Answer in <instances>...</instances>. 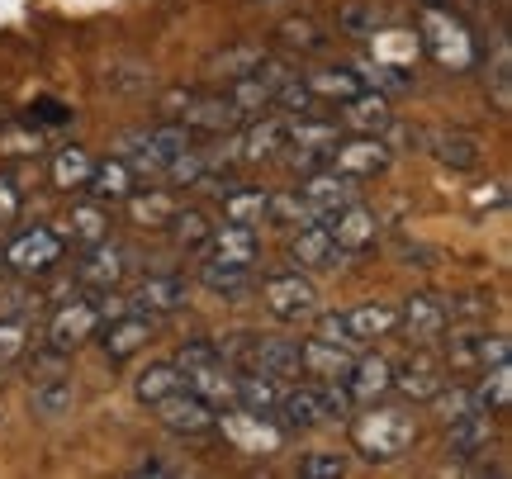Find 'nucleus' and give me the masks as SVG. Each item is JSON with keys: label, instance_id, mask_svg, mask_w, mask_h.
<instances>
[{"label": "nucleus", "instance_id": "412c9836", "mask_svg": "<svg viewBox=\"0 0 512 479\" xmlns=\"http://www.w3.org/2000/svg\"><path fill=\"white\" fill-rule=\"evenodd\" d=\"M498 442V413H465L456 423H446V446L456 461H475V456H489V446Z\"/></svg>", "mask_w": 512, "mask_h": 479}, {"label": "nucleus", "instance_id": "4d7b16f0", "mask_svg": "<svg viewBox=\"0 0 512 479\" xmlns=\"http://www.w3.org/2000/svg\"><path fill=\"white\" fill-rule=\"evenodd\" d=\"M422 5H446V0H422Z\"/></svg>", "mask_w": 512, "mask_h": 479}, {"label": "nucleus", "instance_id": "de8ad7c7", "mask_svg": "<svg viewBox=\"0 0 512 479\" xmlns=\"http://www.w3.org/2000/svg\"><path fill=\"white\" fill-rule=\"evenodd\" d=\"M313 91H309V81L304 76H290L280 91H275V100H271V110H285V114H313Z\"/></svg>", "mask_w": 512, "mask_h": 479}, {"label": "nucleus", "instance_id": "1a4fd4ad", "mask_svg": "<svg viewBox=\"0 0 512 479\" xmlns=\"http://www.w3.org/2000/svg\"><path fill=\"white\" fill-rule=\"evenodd\" d=\"M128 276H133V252L119 247V242H110V238L86 247V257L76 266V285L91 290V295H110V290H119Z\"/></svg>", "mask_w": 512, "mask_h": 479}, {"label": "nucleus", "instance_id": "cd10ccee", "mask_svg": "<svg viewBox=\"0 0 512 479\" xmlns=\"http://www.w3.org/2000/svg\"><path fill=\"white\" fill-rule=\"evenodd\" d=\"M242 370L271 375V380H299V342H280V337H256L252 356Z\"/></svg>", "mask_w": 512, "mask_h": 479}, {"label": "nucleus", "instance_id": "603ef678", "mask_svg": "<svg viewBox=\"0 0 512 479\" xmlns=\"http://www.w3.org/2000/svg\"><path fill=\"white\" fill-rule=\"evenodd\" d=\"M337 24H342V29H347V34H375V29H380L384 19H380V10H366V5H347V10H342V15H337Z\"/></svg>", "mask_w": 512, "mask_h": 479}, {"label": "nucleus", "instance_id": "49530a36", "mask_svg": "<svg viewBox=\"0 0 512 479\" xmlns=\"http://www.w3.org/2000/svg\"><path fill=\"white\" fill-rule=\"evenodd\" d=\"M147 86H152V72H147L143 62H114V67H105V91L138 95Z\"/></svg>", "mask_w": 512, "mask_h": 479}, {"label": "nucleus", "instance_id": "5fc2aeb1", "mask_svg": "<svg viewBox=\"0 0 512 479\" xmlns=\"http://www.w3.org/2000/svg\"><path fill=\"white\" fill-rule=\"evenodd\" d=\"M29 314V295L24 290H0V318H24Z\"/></svg>", "mask_w": 512, "mask_h": 479}, {"label": "nucleus", "instance_id": "a19ab883", "mask_svg": "<svg viewBox=\"0 0 512 479\" xmlns=\"http://www.w3.org/2000/svg\"><path fill=\"white\" fill-rule=\"evenodd\" d=\"M275 38L290 48V53H323L328 48V34H323V24L309 15H290L280 29H275Z\"/></svg>", "mask_w": 512, "mask_h": 479}, {"label": "nucleus", "instance_id": "3c124183", "mask_svg": "<svg viewBox=\"0 0 512 479\" xmlns=\"http://www.w3.org/2000/svg\"><path fill=\"white\" fill-rule=\"evenodd\" d=\"M24 119L38 124V129H62V124H72L76 114H72V105H62V100H34V105L24 110Z\"/></svg>", "mask_w": 512, "mask_h": 479}, {"label": "nucleus", "instance_id": "9b49d317", "mask_svg": "<svg viewBox=\"0 0 512 479\" xmlns=\"http://www.w3.org/2000/svg\"><path fill=\"white\" fill-rule=\"evenodd\" d=\"M100 323H105V314H100V295H81L72 299V304H57L53 323H48V347H57L62 356H72L76 347H86L95 332H100Z\"/></svg>", "mask_w": 512, "mask_h": 479}, {"label": "nucleus", "instance_id": "2eb2a0df", "mask_svg": "<svg viewBox=\"0 0 512 479\" xmlns=\"http://www.w3.org/2000/svg\"><path fill=\"white\" fill-rule=\"evenodd\" d=\"M451 380V370L441 361L437 351L418 347L403 366H394V394H403L408 404H432L437 399V389Z\"/></svg>", "mask_w": 512, "mask_h": 479}, {"label": "nucleus", "instance_id": "dca6fc26", "mask_svg": "<svg viewBox=\"0 0 512 479\" xmlns=\"http://www.w3.org/2000/svg\"><path fill=\"white\" fill-rule=\"evenodd\" d=\"M337 124L328 119H290V133H285V152H290L294 166H304V171H318V166L332 162V148H337Z\"/></svg>", "mask_w": 512, "mask_h": 479}, {"label": "nucleus", "instance_id": "f704fd0d", "mask_svg": "<svg viewBox=\"0 0 512 479\" xmlns=\"http://www.w3.org/2000/svg\"><path fill=\"white\" fill-rule=\"evenodd\" d=\"M176 389H185V375L176 361H152L147 370H138V380H133V394H138V404H157V399H166V394H176Z\"/></svg>", "mask_w": 512, "mask_h": 479}, {"label": "nucleus", "instance_id": "7ed1b4c3", "mask_svg": "<svg viewBox=\"0 0 512 479\" xmlns=\"http://www.w3.org/2000/svg\"><path fill=\"white\" fill-rule=\"evenodd\" d=\"M422 427L408 408H389V404H366V418H351V446L366 456L370 465H389L408 456L418 446Z\"/></svg>", "mask_w": 512, "mask_h": 479}, {"label": "nucleus", "instance_id": "a18cd8bd", "mask_svg": "<svg viewBox=\"0 0 512 479\" xmlns=\"http://www.w3.org/2000/svg\"><path fill=\"white\" fill-rule=\"evenodd\" d=\"M0 143H5L10 157H38V152H43V129L19 114V119H10V124L0 129Z\"/></svg>", "mask_w": 512, "mask_h": 479}, {"label": "nucleus", "instance_id": "c756f323", "mask_svg": "<svg viewBox=\"0 0 512 479\" xmlns=\"http://www.w3.org/2000/svg\"><path fill=\"white\" fill-rule=\"evenodd\" d=\"M76 404V385L57 370V375H43L34 389H29V408H34V418L43 423H57V418H67Z\"/></svg>", "mask_w": 512, "mask_h": 479}, {"label": "nucleus", "instance_id": "6ab92c4d", "mask_svg": "<svg viewBox=\"0 0 512 479\" xmlns=\"http://www.w3.org/2000/svg\"><path fill=\"white\" fill-rule=\"evenodd\" d=\"M100 351H105V361L110 366H124V361H133L138 351L152 342V318H143V314H114V318H105L100 323Z\"/></svg>", "mask_w": 512, "mask_h": 479}, {"label": "nucleus", "instance_id": "4468645a", "mask_svg": "<svg viewBox=\"0 0 512 479\" xmlns=\"http://www.w3.org/2000/svg\"><path fill=\"white\" fill-rule=\"evenodd\" d=\"M285 257H290L294 271H337L347 266V252L332 242L328 223H304V228H290V242H285Z\"/></svg>", "mask_w": 512, "mask_h": 479}, {"label": "nucleus", "instance_id": "8fccbe9b", "mask_svg": "<svg viewBox=\"0 0 512 479\" xmlns=\"http://www.w3.org/2000/svg\"><path fill=\"white\" fill-rule=\"evenodd\" d=\"M24 347H29V328H24V318H0V366L19 361Z\"/></svg>", "mask_w": 512, "mask_h": 479}, {"label": "nucleus", "instance_id": "bb28decb", "mask_svg": "<svg viewBox=\"0 0 512 479\" xmlns=\"http://www.w3.org/2000/svg\"><path fill=\"white\" fill-rule=\"evenodd\" d=\"M181 124L190 133H204V138H219V133L242 129V114L228 105V95H204V100H190L181 110Z\"/></svg>", "mask_w": 512, "mask_h": 479}, {"label": "nucleus", "instance_id": "39448f33", "mask_svg": "<svg viewBox=\"0 0 512 479\" xmlns=\"http://www.w3.org/2000/svg\"><path fill=\"white\" fill-rule=\"evenodd\" d=\"M214 432H223V442L233 446L238 456H275L280 446H285V427L275 423L271 413H252V408H223Z\"/></svg>", "mask_w": 512, "mask_h": 479}, {"label": "nucleus", "instance_id": "0eeeda50", "mask_svg": "<svg viewBox=\"0 0 512 479\" xmlns=\"http://www.w3.org/2000/svg\"><path fill=\"white\" fill-rule=\"evenodd\" d=\"M62 252H67L62 233H53V228H24V233H15L5 242V271L15 280H38L62 261Z\"/></svg>", "mask_w": 512, "mask_h": 479}, {"label": "nucleus", "instance_id": "c85d7f7f", "mask_svg": "<svg viewBox=\"0 0 512 479\" xmlns=\"http://www.w3.org/2000/svg\"><path fill=\"white\" fill-rule=\"evenodd\" d=\"M427 152L437 157L441 166H451V171H475L484 162V143H479L475 133L465 129H441L427 138Z\"/></svg>", "mask_w": 512, "mask_h": 479}, {"label": "nucleus", "instance_id": "6e6552de", "mask_svg": "<svg viewBox=\"0 0 512 479\" xmlns=\"http://www.w3.org/2000/svg\"><path fill=\"white\" fill-rule=\"evenodd\" d=\"M512 347L503 332H489V328H465L460 323V332H451V342H446V370L451 375H479V370H489L494 361H508Z\"/></svg>", "mask_w": 512, "mask_h": 479}, {"label": "nucleus", "instance_id": "c03bdc74", "mask_svg": "<svg viewBox=\"0 0 512 479\" xmlns=\"http://www.w3.org/2000/svg\"><path fill=\"white\" fill-rule=\"evenodd\" d=\"M489 95H494V110L498 114H512V53H508V38H498V48H494Z\"/></svg>", "mask_w": 512, "mask_h": 479}, {"label": "nucleus", "instance_id": "13d9d810", "mask_svg": "<svg viewBox=\"0 0 512 479\" xmlns=\"http://www.w3.org/2000/svg\"><path fill=\"white\" fill-rule=\"evenodd\" d=\"M0 110H5V95H0Z\"/></svg>", "mask_w": 512, "mask_h": 479}, {"label": "nucleus", "instance_id": "a211bd4d", "mask_svg": "<svg viewBox=\"0 0 512 479\" xmlns=\"http://www.w3.org/2000/svg\"><path fill=\"white\" fill-rule=\"evenodd\" d=\"M275 423L285 432H313V427L332 423L328 418V385H294L280 389V404H275Z\"/></svg>", "mask_w": 512, "mask_h": 479}, {"label": "nucleus", "instance_id": "20e7f679", "mask_svg": "<svg viewBox=\"0 0 512 479\" xmlns=\"http://www.w3.org/2000/svg\"><path fill=\"white\" fill-rule=\"evenodd\" d=\"M124 148H128V166L138 176H162L166 162H176L185 148H195V133L185 129L181 119H162V124H152L143 133H128Z\"/></svg>", "mask_w": 512, "mask_h": 479}, {"label": "nucleus", "instance_id": "4be33fe9", "mask_svg": "<svg viewBox=\"0 0 512 479\" xmlns=\"http://www.w3.org/2000/svg\"><path fill=\"white\" fill-rule=\"evenodd\" d=\"M342 389L351 394V404H380L384 394H394V366L384 361L380 351L356 356V361H351V370L342 375Z\"/></svg>", "mask_w": 512, "mask_h": 479}, {"label": "nucleus", "instance_id": "f257e3e1", "mask_svg": "<svg viewBox=\"0 0 512 479\" xmlns=\"http://www.w3.org/2000/svg\"><path fill=\"white\" fill-rule=\"evenodd\" d=\"M256 257H261L256 228L223 223V228H214L200 247V280L214 290V295H242V290L252 285Z\"/></svg>", "mask_w": 512, "mask_h": 479}, {"label": "nucleus", "instance_id": "aec40b11", "mask_svg": "<svg viewBox=\"0 0 512 479\" xmlns=\"http://www.w3.org/2000/svg\"><path fill=\"white\" fill-rule=\"evenodd\" d=\"M328 233H332V242H337L347 257H361V252H370V247L380 242V219H375V209H366V204L351 200L328 219Z\"/></svg>", "mask_w": 512, "mask_h": 479}, {"label": "nucleus", "instance_id": "2f4dec72", "mask_svg": "<svg viewBox=\"0 0 512 479\" xmlns=\"http://www.w3.org/2000/svg\"><path fill=\"white\" fill-rule=\"evenodd\" d=\"M223 223H242V228H261L266 223V204H271V190L261 185H233L223 190Z\"/></svg>", "mask_w": 512, "mask_h": 479}, {"label": "nucleus", "instance_id": "9d476101", "mask_svg": "<svg viewBox=\"0 0 512 479\" xmlns=\"http://www.w3.org/2000/svg\"><path fill=\"white\" fill-rule=\"evenodd\" d=\"M190 304V280L176 276V271H162V276H143L133 290H128L124 309L128 314H143V318H166V314H181Z\"/></svg>", "mask_w": 512, "mask_h": 479}, {"label": "nucleus", "instance_id": "79ce46f5", "mask_svg": "<svg viewBox=\"0 0 512 479\" xmlns=\"http://www.w3.org/2000/svg\"><path fill=\"white\" fill-rule=\"evenodd\" d=\"M266 223L275 228H304V223H323L313 214L299 190H271V204H266Z\"/></svg>", "mask_w": 512, "mask_h": 479}, {"label": "nucleus", "instance_id": "c9c22d12", "mask_svg": "<svg viewBox=\"0 0 512 479\" xmlns=\"http://www.w3.org/2000/svg\"><path fill=\"white\" fill-rule=\"evenodd\" d=\"M470 389H475V404L479 408H489V413H498V418H503V413H508V404H512V366H508V361H494L489 370H479V380Z\"/></svg>", "mask_w": 512, "mask_h": 479}, {"label": "nucleus", "instance_id": "a878e982", "mask_svg": "<svg viewBox=\"0 0 512 479\" xmlns=\"http://www.w3.org/2000/svg\"><path fill=\"white\" fill-rule=\"evenodd\" d=\"M133 190H138V171L128 166V157H105V162L91 166L86 195H91L95 204H124Z\"/></svg>", "mask_w": 512, "mask_h": 479}, {"label": "nucleus", "instance_id": "6e6d98bb", "mask_svg": "<svg viewBox=\"0 0 512 479\" xmlns=\"http://www.w3.org/2000/svg\"><path fill=\"white\" fill-rule=\"evenodd\" d=\"M133 475H171V465H162V461H143V465H133Z\"/></svg>", "mask_w": 512, "mask_h": 479}, {"label": "nucleus", "instance_id": "423d86ee", "mask_svg": "<svg viewBox=\"0 0 512 479\" xmlns=\"http://www.w3.org/2000/svg\"><path fill=\"white\" fill-rule=\"evenodd\" d=\"M261 304L275 323H313L318 314V285L304 271H275L261 280Z\"/></svg>", "mask_w": 512, "mask_h": 479}, {"label": "nucleus", "instance_id": "37998d69", "mask_svg": "<svg viewBox=\"0 0 512 479\" xmlns=\"http://www.w3.org/2000/svg\"><path fill=\"white\" fill-rule=\"evenodd\" d=\"M166 228H171V238H176V247H185V252H200L204 238L214 233V219H209L204 209H176Z\"/></svg>", "mask_w": 512, "mask_h": 479}, {"label": "nucleus", "instance_id": "5701e85b", "mask_svg": "<svg viewBox=\"0 0 512 479\" xmlns=\"http://www.w3.org/2000/svg\"><path fill=\"white\" fill-rule=\"evenodd\" d=\"M299 195H304V204H309L318 219L328 223L342 204L356 200V181H351V176H342V171H332V166H318V171H309V176H304V190H299Z\"/></svg>", "mask_w": 512, "mask_h": 479}, {"label": "nucleus", "instance_id": "393cba45", "mask_svg": "<svg viewBox=\"0 0 512 479\" xmlns=\"http://www.w3.org/2000/svg\"><path fill=\"white\" fill-rule=\"evenodd\" d=\"M285 133H290V119L285 114H256L242 124V138H238V162H266L275 152H285Z\"/></svg>", "mask_w": 512, "mask_h": 479}, {"label": "nucleus", "instance_id": "b1692460", "mask_svg": "<svg viewBox=\"0 0 512 479\" xmlns=\"http://www.w3.org/2000/svg\"><path fill=\"white\" fill-rule=\"evenodd\" d=\"M356 361V351L337 347L328 337H309V342H299V375H309L313 385H332V380H342Z\"/></svg>", "mask_w": 512, "mask_h": 479}, {"label": "nucleus", "instance_id": "e433bc0d", "mask_svg": "<svg viewBox=\"0 0 512 479\" xmlns=\"http://www.w3.org/2000/svg\"><path fill=\"white\" fill-rule=\"evenodd\" d=\"M124 204H128V214H133V223H138V228H166V223H171V214L181 209L171 190H133Z\"/></svg>", "mask_w": 512, "mask_h": 479}, {"label": "nucleus", "instance_id": "473e14b6", "mask_svg": "<svg viewBox=\"0 0 512 479\" xmlns=\"http://www.w3.org/2000/svg\"><path fill=\"white\" fill-rule=\"evenodd\" d=\"M261 57H266V48L261 43H228V48H219V53L204 62V76H214V81H238V76L256 72L261 67Z\"/></svg>", "mask_w": 512, "mask_h": 479}, {"label": "nucleus", "instance_id": "f8f14e48", "mask_svg": "<svg viewBox=\"0 0 512 479\" xmlns=\"http://www.w3.org/2000/svg\"><path fill=\"white\" fill-rule=\"evenodd\" d=\"M394 162V148L384 143V133H356V138H337L332 148V171H342L351 181H366V176H380Z\"/></svg>", "mask_w": 512, "mask_h": 479}, {"label": "nucleus", "instance_id": "864d4df0", "mask_svg": "<svg viewBox=\"0 0 512 479\" xmlns=\"http://www.w3.org/2000/svg\"><path fill=\"white\" fill-rule=\"evenodd\" d=\"M19 209H24V190L10 176H0V228H15Z\"/></svg>", "mask_w": 512, "mask_h": 479}, {"label": "nucleus", "instance_id": "ea45409f", "mask_svg": "<svg viewBox=\"0 0 512 479\" xmlns=\"http://www.w3.org/2000/svg\"><path fill=\"white\" fill-rule=\"evenodd\" d=\"M304 81H309L313 100H351L356 91H366V81L351 72V67H323V72L304 76Z\"/></svg>", "mask_w": 512, "mask_h": 479}, {"label": "nucleus", "instance_id": "58836bf2", "mask_svg": "<svg viewBox=\"0 0 512 479\" xmlns=\"http://www.w3.org/2000/svg\"><path fill=\"white\" fill-rule=\"evenodd\" d=\"M280 404V380L271 375H256V370H238V408H252V413H271Z\"/></svg>", "mask_w": 512, "mask_h": 479}, {"label": "nucleus", "instance_id": "4c0bfd02", "mask_svg": "<svg viewBox=\"0 0 512 479\" xmlns=\"http://www.w3.org/2000/svg\"><path fill=\"white\" fill-rule=\"evenodd\" d=\"M67 233H72V242H81V247H95V242L110 238V209L105 204H72V214H67Z\"/></svg>", "mask_w": 512, "mask_h": 479}, {"label": "nucleus", "instance_id": "ddd939ff", "mask_svg": "<svg viewBox=\"0 0 512 479\" xmlns=\"http://www.w3.org/2000/svg\"><path fill=\"white\" fill-rule=\"evenodd\" d=\"M157 423L166 432H176V437H190V442H200V437H214V423H219V413L204 404L200 394H190V389H176V394H166L157 399Z\"/></svg>", "mask_w": 512, "mask_h": 479}, {"label": "nucleus", "instance_id": "f03ea898", "mask_svg": "<svg viewBox=\"0 0 512 479\" xmlns=\"http://www.w3.org/2000/svg\"><path fill=\"white\" fill-rule=\"evenodd\" d=\"M418 48L451 76H465L479 67V38L446 5H418Z\"/></svg>", "mask_w": 512, "mask_h": 479}, {"label": "nucleus", "instance_id": "f3484780", "mask_svg": "<svg viewBox=\"0 0 512 479\" xmlns=\"http://www.w3.org/2000/svg\"><path fill=\"white\" fill-rule=\"evenodd\" d=\"M446 328H451L446 299L413 295V299H403V304H399V323H394V332H403L413 347H432L437 337H446Z\"/></svg>", "mask_w": 512, "mask_h": 479}, {"label": "nucleus", "instance_id": "7c9ffc66", "mask_svg": "<svg viewBox=\"0 0 512 479\" xmlns=\"http://www.w3.org/2000/svg\"><path fill=\"white\" fill-rule=\"evenodd\" d=\"M342 119L356 133H389L394 129V114H389V95L384 91H356L351 100H342Z\"/></svg>", "mask_w": 512, "mask_h": 479}, {"label": "nucleus", "instance_id": "72a5a7b5", "mask_svg": "<svg viewBox=\"0 0 512 479\" xmlns=\"http://www.w3.org/2000/svg\"><path fill=\"white\" fill-rule=\"evenodd\" d=\"M91 166L95 157L81 143H67V148L53 152V166H48V176H53V190H62V195H72V190H86V181H91Z\"/></svg>", "mask_w": 512, "mask_h": 479}, {"label": "nucleus", "instance_id": "09e8293b", "mask_svg": "<svg viewBox=\"0 0 512 479\" xmlns=\"http://www.w3.org/2000/svg\"><path fill=\"white\" fill-rule=\"evenodd\" d=\"M299 475L304 479H337V475H347V456H337V451H309V456L299 461Z\"/></svg>", "mask_w": 512, "mask_h": 479}]
</instances>
